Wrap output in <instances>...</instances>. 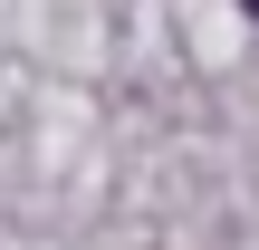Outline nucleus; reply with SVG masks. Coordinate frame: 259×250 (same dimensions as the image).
I'll return each instance as SVG.
<instances>
[{"mask_svg": "<svg viewBox=\"0 0 259 250\" xmlns=\"http://www.w3.org/2000/svg\"><path fill=\"white\" fill-rule=\"evenodd\" d=\"M250 19H259V0H250Z\"/></svg>", "mask_w": 259, "mask_h": 250, "instance_id": "f257e3e1", "label": "nucleus"}]
</instances>
